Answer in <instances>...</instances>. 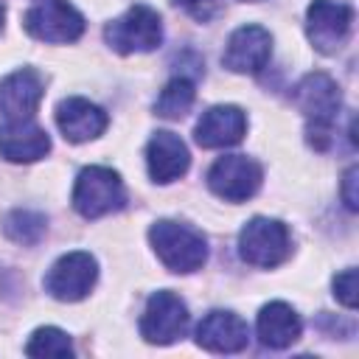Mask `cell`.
<instances>
[{
    "label": "cell",
    "instance_id": "9",
    "mask_svg": "<svg viewBox=\"0 0 359 359\" xmlns=\"http://www.w3.org/2000/svg\"><path fill=\"white\" fill-rule=\"evenodd\" d=\"M188 331V309L185 303L163 289V292H154L146 303V311L140 317V334L146 342L151 345H171L177 342L180 337H185Z\"/></svg>",
    "mask_w": 359,
    "mask_h": 359
},
{
    "label": "cell",
    "instance_id": "14",
    "mask_svg": "<svg viewBox=\"0 0 359 359\" xmlns=\"http://www.w3.org/2000/svg\"><path fill=\"white\" fill-rule=\"evenodd\" d=\"M196 342L213 353H236L247 348L250 328L238 314L216 309V311H208L196 325Z\"/></svg>",
    "mask_w": 359,
    "mask_h": 359
},
{
    "label": "cell",
    "instance_id": "19",
    "mask_svg": "<svg viewBox=\"0 0 359 359\" xmlns=\"http://www.w3.org/2000/svg\"><path fill=\"white\" fill-rule=\"evenodd\" d=\"M48 230V219L36 210H11L6 219H3V233L14 241V244H22V247H34Z\"/></svg>",
    "mask_w": 359,
    "mask_h": 359
},
{
    "label": "cell",
    "instance_id": "4",
    "mask_svg": "<svg viewBox=\"0 0 359 359\" xmlns=\"http://www.w3.org/2000/svg\"><path fill=\"white\" fill-rule=\"evenodd\" d=\"M126 202V191L121 182V174L107 165H90L81 168L73 188V208L84 219H98L112 210H121Z\"/></svg>",
    "mask_w": 359,
    "mask_h": 359
},
{
    "label": "cell",
    "instance_id": "8",
    "mask_svg": "<svg viewBox=\"0 0 359 359\" xmlns=\"http://www.w3.org/2000/svg\"><path fill=\"white\" fill-rule=\"evenodd\" d=\"M261 165L247 154H224L208 171L210 191L227 202H247L261 188Z\"/></svg>",
    "mask_w": 359,
    "mask_h": 359
},
{
    "label": "cell",
    "instance_id": "18",
    "mask_svg": "<svg viewBox=\"0 0 359 359\" xmlns=\"http://www.w3.org/2000/svg\"><path fill=\"white\" fill-rule=\"evenodd\" d=\"M258 339L264 348H289L292 342L300 339V331H303V323L297 317V311L283 303V300H275V303H266L261 311H258Z\"/></svg>",
    "mask_w": 359,
    "mask_h": 359
},
{
    "label": "cell",
    "instance_id": "13",
    "mask_svg": "<svg viewBox=\"0 0 359 359\" xmlns=\"http://www.w3.org/2000/svg\"><path fill=\"white\" fill-rule=\"evenodd\" d=\"M244 132H247L244 109L233 104H219L202 112V118L196 121L194 137L202 149H224V146H236L244 137Z\"/></svg>",
    "mask_w": 359,
    "mask_h": 359
},
{
    "label": "cell",
    "instance_id": "3",
    "mask_svg": "<svg viewBox=\"0 0 359 359\" xmlns=\"http://www.w3.org/2000/svg\"><path fill=\"white\" fill-rule=\"evenodd\" d=\"M238 252L247 264L261 266V269H272V266L283 264L292 252L289 227L280 219L255 216L238 233Z\"/></svg>",
    "mask_w": 359,
    "mask_h": 359
},
{
    "label": "cell",
    "instance_id": "12",
    "mask_svg": "<svg viewBox=\"0 0 359 359\" xmlns=\"http://www.w3.org/2000/svg\"><path fill=\"white\" fill-rule=\"evenodd\" d=\"M42 76L31 67L14 70L0 81V112L6 121H25L34 118L39 101H42Z\"/></svg>",
    "mask_w": 359,
    "mask_h": 359
},
{
    "label": "cell",
    "instance_id": "23",
    "mask_svg": "<svg viewBox=\"0 0 359 359\" xmlns=\"http://www.w3.org/2000/svg\"><path fill=\"white\" fill-rule=\"evenodd\" d=\"M185 14H191L196 22H208L216 14V0H174Z\"/></svg>",
    "mask_w": 359,
    "mask_h": 359
},
{
    "label": "cell",
    "instance_id": "1",
    "mask_svg": "<svg viewBox=\"0 0 359 359\" xmlns=\"http://www.w3.org/2000/svg\"><path fill=\"white\" fill-rule=\"evenodd\" d=\"M294 107L306 118V135L314 149H328L334 121L342 107V95L337 81L328 73H309L300 79V84L292 93Z\"/></svg>",
    "mask_w": 359,
    "mask_h": 359
},
{
    "label": "cell",
    "instance_id": "5",
    "mask_svg": "<svg viewBox=\"0 0 359 359\" xmlns=\"http://www.w3.org/2000/svg\"><path fill=\"white\" fill-rule=\"evenodd\" d=\"M104 39L118 53H146L163 42V22L151 6H132L104 28Z\"/></svg>",
    "mask_w": 359,
    "mask_h": 359
},
{
    "label": "cell",
    "instance_id": "15",
    "mask_svg": "<svg viewBox=\"0 0 359 359\" xmlns=\"http://www.w3.org/2000/svg\"><path fill=\"white\" fill-rule=\"evenodd\" d=\"M50 151V137L31 118L3 121L0 126V154L8 163H34Z\"/></svg>",
    "mask_w": 359,
    "mask_h": 359
},
{
    "label": "cell",
    "instance_id": "16",
    "mask_svg": "<svg viewBox=\"0 0 359 359\" xmlns=\"http://www.w3.org/2000/svg\"><path fill=\"white\" fill-rule=\"evenodd\" d=\"M56 123H59L62 135L70 143H84V140L98 137L107 129L109 118H107V112L98 104L73 95V98L59 101V107H56Z\"/></svg>",
    "mask_w": 359,
    "mask_h": 359
},
{
    "label": "cell",
    "instance_id": "2",
    "mask_svg": "<svg viewBox=\"0 0 359 359\" xmlns=\"http://www.w3.org/2000/svg\"><path fill=\"white\" fill-rule=\"evenodd\" d=\"M149 241H151L157 258L171 272H196L208 261V241L191 224L160 219L151 224Z\"/></svg>",
    "mask_w": 359,
    "mask_h": 359
},
{
    "label": "cell",
    "instance_id": "22",
    "mask_svg": "<svg viewBox=\"0 0 359 359\" xmlns=\"http://www.w3.org/2000/svg\"><path fill=\"white\" fill-rule=\"evenodd\" d=\"M334 297L348 309L356 306V269H345L334 278Z\"/></svg>",
    "mask_w": 359,
    "mask_h": 359
},
{
    "label": "cell",
    "instance_id": "21",
    "mask_svg": "<svg viewBox=\"0 0 359 359\" xmlns=\"http://www.w3.org/2000/svg\"><path fill=\"white\" fill-rule=\"evenodd\" d=\"M25 353L28 356H73V345H70V337L53 325H45V328H36L25 345Z\"/></svg>",
    "mask_w": 359,
    "mask_h": 359
},
{
    "label": "cell",
    "instance_id": "20",
    "mask_svg": "<svg viewBox=\"0 0 359 359\" xmlns=\"http://www.w3.org/2000/svg\"><path fill=\"white\" fill-rule=\"evenodd\" d=\"M191 104H194V81L185 79V76H177V79H171V81L163 87V93L157 95L154 112H157L160 118L174 121V118H182V115L191 109Z\"/></svg>",
    "mask_w": 359,
    "mask_h": 359
},
{
    "label": "cell",
    "instance_id": "11",
    "mask_svg": "<svg viewBox=\"0 0 359 359\" xmlns=\"http://www.w3.org/2000/svg\"><path fill=\"white\" fill-rule=\"evenodd\" d=\"M272 56V36L261 25H241L230 34L222 62L233 73H261Z\"/></svg>",
    "mask_w": 359,
    "mask_h": 359
},
{
    "label": "cell",
    "instance_id": "24",
    "mask_svg": "<svg viewBox=\"0 0 359 359\" xmlns=\"http://www.w3.org/2000/svg\"><path fill=\"white\" fill-rule=\"evenodd\" d=\"M356 165H351L342 177V199H345V208L348 210H356L359 208V196H356Z\"/></svg>",
    "mask_w": 359,
    "mask_h": 359
},
{
    "label": "cell",
    "instance_id": "25",
    "mask_svg": "<svg viewBox=\"0 0 359 359\" xmlns=\"http://www.w3.org/2000/svg\"><path fill=\"white\" fill-rule=\"evenodd\" d=\"M3 17H6V6H3V0H0V28H3Z\"/></svg>",
    "mask_w": 359,
    "mask_h": 359
},
{
    "label": "cell",
    "instance_id": "6",
    "mask_svg": "<svg viewBox=\"0 0 359 359\" xmlns=\"http://www.w3.org/2000/svg\"><path fill=\"white\" fill-rule=\"evenodd\" d=\"M353 28V6L345 0H314L306 11V34L309 42L331 56L342 50Z\"/></svg>",
    "mask_w": 359,
    "mask_h": 359
},
{
    "label": "cell",
    "instance_id": "17",
    "mask_svg": "<svg viewBox=\"0 0 359 359\" xmlns=\"http://www.w3.org/2000/svg\"><path fill=\"white\" fill-rule=\"evenodd\" d=\"M146 165H149V174L154 182H163V185L174 182L191 165L188 146L174 132H154L146 146Z\"/></svg>",
    "mask_w": 359,
    "mask_h": 359
},
{
    "label": "cell",
    "instance_id": "7",
    "mask_svg": "<svg viewBox=\"0 0 359 359\" xmlns=\"http://www.w3.org/2000/svg\"><path fill=\"white\" fill-rule=\"evenodd\" d=\"M95 278H98V264L90 252L84 250H76V252H67L62 255L45 275V292L56 300H65V303H76L81 297L90 294V289L95 286Z\"/></svg>",
    "mask_w": 359,
    "mask_h": 359
},
{
    "label": "cell",
    "instance_id": "10",
    "mask_svg": "<svg viewBox=\"0 0 359 359\" xmlns=\"http://www.w3.org/2000/svg\"><path fill=\"white\" fill-rule=\"evenodd\" d=\"M25 31L39 42H73L84 34V17L67 0H45L28 8Z\"/></svg>",
    "mask_w": 359,
    "mask_h": 359
}]
</instances>
